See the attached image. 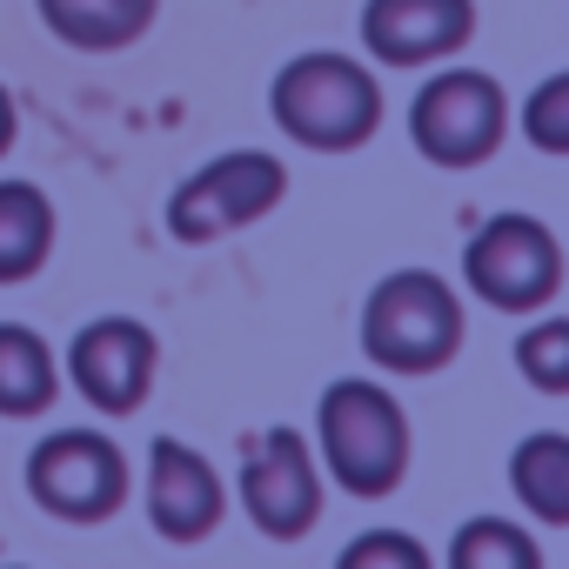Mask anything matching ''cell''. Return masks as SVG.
<instances>
[{
  "mask_svg": "<svg viewBox=\"0 0 569 569\" xmlns=\"http://www.w3.org/2000/svg\"><path fill=\"white\" fill-rule=\"evenodd\" d=\"M462 349V296L429 268L382 274L362 302V356L389 376H436Z\"/></svg>",
  "mask_w": 569,
  "mask_h": 569,
  "instance_id": "6da1fadb",
  "label": "cell"
},
{
  "mask_svg": "<svg viewBox=\"0 0 569 569\" xmlns=\"http://www.w3.org/2000/svg\"><path fill=\"white\" fill-rule=\"evenodd\" d=\"M268 108H274L281 134L316 148V154H349V148H362L382 128V88L349 54H302V61H289L274 74V88H268Z\"/></svg>",
  "mask_w": 569,
  "mask_h": 569,
  "instance_id": "7a4b0ae2",
  "label": "cell"
},
{
  "mask_svg": "<svg viewBox=\"0 0 569 569\" xmlns=\"http://www.w3.org/2000/svg\"><path fill=\"white\" fill-rule=\"evenodd\" d=\"M316 442L349 496H389L409 476V416L382 382H329L316 409Z\"/></svg>",
  "mask_w": 569,
  "mask_h": 569,
  "instance_id": "3957f363",
  "label": "cell"
},
{
  "mask_svg": "<svg viewBox=\"0 0 569 569\" xmlns=\"http://www.w3.org/2000/svg\"><path fill=\"white\" fill-rule=\"evenodd\" d=\"M409 134L422 148V161L436 168H482L502 134H509V101L502 81L482 68H442L422 81V94L409 101Z\"/></svg>",
  "mask_w": 569,
  "mask_h": 569,
  "instance_id": "277c9868",
  "label": "cell"
},
{
  "mask_svg": "<svg viewBox=\"0 0 569 569\" xmlns=\"http://www.w3.org/2000/svg\"><path fill=\"white\" fill-rule=\"evenodd\" d=\"M462 281L502 316H529L562 289V241L536 214H496L462 248Z\"/></svg>",
  "mask_w": 569,
  "mask_h": 569,
  "instance_id": "5b68a950",
  "label": "cell"
},
{
  "mask_svg": "<svg viewBox=\"0 0 569 569\" xmlns=\"http://www.w3.org/2000/svg\"><path fill=\"white\" fill-rule=\"evenodd\" d=\"M281 194H289V168L261 148H234V154H214L208 168H194L174 201H168V234L174 241H221L248 221H261Z\"/></svg>",
  "mask_w": 569,
  "mask_h": 569,
  "instance_id": "8992f818",
  "label": "cell"
},
{
  "mask_svg": "<svg viewBox=\"0 0 569 569\" xmlns=\"http://www.w3.org/2000/svg\"><path fill=\"white\" fill-rule=\"evenodd\" d=\"M28 496L61 522H108L128 502V456L94 429H54L28 456Z\"/></svg>",
  "mask_w": 569,
  "mask_h": 569,
  "instance_id": "52a82bcc",
  "label": "cell"
},
{
  "mask_svg": "<svg viewBox=\"0 0 569 569\" xmlns=\"http://www.w3.org/2000/svg\"><path fill=\"white\" fill-rule=\"evenodd\" d=\"M241 509L268 542H296L316 529L322 516V476L316 456L296 429H268L248 456H241Z\"/></svg>",
  "mask_w": 569,
  "mask_h": 569,
  "instance_id": "ba28073f",
  "label": "cell"
},
{
  "mask_svg": "<svg viewBox=\"0 0 569 569\" xmlns=\"http://www.w3.org/2000/svg\"><path fill=\"white\" fill-rule=\"evenodd\" d=\"M154 336L141 329V322H128V316H101V322H88L81 336H74V349H68V376H74V389L101 409V416H128V409H141L148 402V389H154Z\"/></svg>",
  "mask_w": 569,
  "mask_h": 569,
  "instance_id": "9c48e42d",
  "label": "cell"
},
{
  "mask_svg": "<svg viewBox=\"0 0 569 569\" xmlns=\"http://www.w3.org/2000/svg\"><path fill=\"white\" fill-rule=\"evenodd\" d=\"M476 34V0H369L362 48L389 68H429L462 54Z\"/></svg>",
  "mask_w": 569,
  "mask_h": 569,
  "instance_id": "30bf717a",
  "label": "cell"
},
{
  "mask_svg": "<svg viewBox=\"0 0 569 569\" xmlns=\"http://www.w3.org/2000/svg\"><path fill=\"white\" fill-rule=\"evenodd\" d=\"M148 522L168 542H201L221 522V476L208 456H194L174 436L148 442Z\"/></svg>",
  "mask_w": 569,
  "mask_h": 569,
  "instance_id": "8fae6325",
  "label": "cell"
},
{
  "mask_svg": "<svg viewBox=\"0 0 569 569\" xmlns=\"http://www.w3.org/2000/svg\"><path fill=\"white\" fill-rule=\"evenodd\" d=\"M54 41H68L74 54H121L154 28L161 0H34Z\"/></svg>",
  "mask_w": 569,
  "mask_h": 569,
  "instance_id": "7c38bea8",
  "label": "cell"
},
{
  "mask_svg": "<svg viewBox=\"0 0 569 569\" xmlns=\"http://www.w3.org/2000/svg\"><path fill=\"white\" fill-rule=\"evenodd\" d=\"M54 248V208L34 181L0 174V281H28Z\"/></svg>",
  "mask_w": 569,
  "mask_h": 569,
  "instance_id": "4fadbf2b",
  "label": "cell"
},
{
  "mask_svg": "<svg viewBox=\"0 0 569 569\" xmlns=\"http://www.w3.org/2000/svg\"><path fill=\"white\" fill-rule=\"evenodd\" d=\"M509 482L522 496V509L549 529L569 522V436L562 429H536L516 456H509Z\"/></svg>",
  "mask_w": 569,
  "mask_h": 569,
  "instance_id": "5bb4252c",
  "label": "cell"
},
{
  "mask_svg": "<svg viewBox=\"0 0 569 569\" xmlns=\"http://www.w3.org/2000/svg\"><path fill=\"white\" fill-rule=\"evenodd\" d=\"M54 389V349L21 322H0V416H41Z\"/></svg>",
  "mask_w": 569,
  "mask_h": 569,
  "instance_id": "9a60e30c",
  "label": "cell"
},
{
  "mask_svg": "<svg viewBox=\"0 0 569 569\" xmlns=\"http://www.w3.org/2000/svg\"><path fill=\"white\" fill-rule=\"evenodd\" d=\"M449 562L456 569H542V549L502 516H469L449 542Z\"/></svg>",
  "mask_w": 569,
  "mask_h": 569,
  "instance_id": "2e32d148",
  "label": "cell"
},
{
  "mask_svg": "<svg viewBox=\"0 0 569 569\" xmlns=\"http://www.w3.org/2000/svg\"><path fill=\"white\" fill-rule=\"evenodd\" d=\"M516 369L542 389V396H562L569 389V322L542 316L536 329L516 336Z\"/></svg>",
  "mask_w": 569,
  "mask_h": 569,
  "instance_id": "e0dca14e",
  "label": "cell"
},
{
  "mask_svg": "<svg viewBox=\"0 0 569 569\" xmlns=\"http://www.w3.org/2000/svg\"><path fill=\"white\" fill-rule=\"evenodd\" d=\"M522 134L542 154H569V74H549L529 101H522Z\"/></svg>",
  "mask_w": 569,
  "mask_h": 569,
  "instance_id": "ac0fdd59",
  "label": "cell"
},
{
  "mask_svg": "<svg viewBox=\"0 0 569 569\" xmlns=\"http://www.w3.org/2000/svg\"><path fill=\"white\" fill-rule=\"evenodd\" d=\"M369 562H382V569H422L429 556H422L409 536H396V529H376V536H362L356 549H342V569H369Z\"/></svg>",
  "mask_w": 569,
  "mask_h": 569,
  "instance_id": "d6986e66",
  "label": "cell"
},
{
  "mask_svg": "<svg viewBox=\"0 0 569 569\" xmlns=\"http://www.w3.org/2000/svg\"><path fill=\"white\" fill-rule=\"evenodd\" d=\"M14 134H21V114H14V94H8V88H0V154H8V148H14Z\"/></svg>",
  "mask_w": 569,
  "mask_h": 569,
  "instance_id": "ffe728a7",
  "label": "cell"
}]
</instances>
